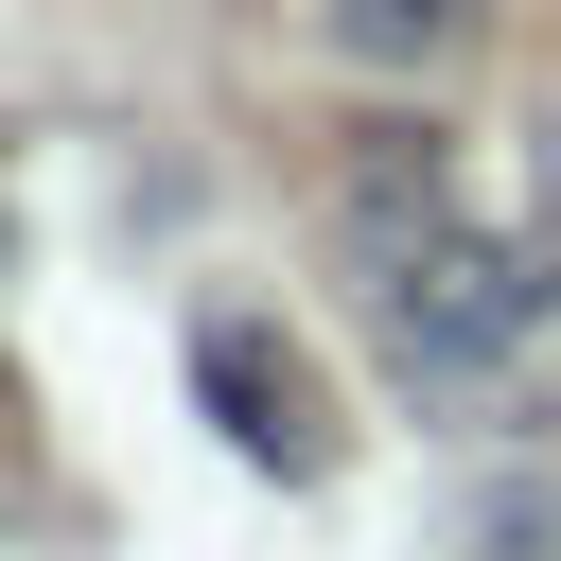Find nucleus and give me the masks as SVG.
I'll use <instances>...</instances> for the list:
<instances>
[{
  "label": "nucleus",
  "mask_w": 561,
  "mask_h": 561,
  "mask_svg": "<svg viewBox=\"0 0 561 561\" xmlns=\"http://www.w3.org/2000/svg\"><path fill=\"white\" fill-rule=\"evenodd\" d=\"M193 403H210V438L245 473H280V491L333 473V386H316V351L280 316H193Z\"/></svg>",
  "instance_id": "obj_2"
},
{
  "label": "nucleus",
  "mask_w": 561,
  "mask_h": 561,
  "mask_svg": "<svg viewBox=\"0 0 561 561\" xmlns=\"http://www.w3.org/2000/svg\"><path fill=\"white\" fill-rule=\"evenodd\" d=\"M333 228H351V280H368V333H386L403 386H491V368L543 333V298H561L543 245H508V228L456 210L438 140H368Z\"/></svg>",
  "instance_id": "obj_1"
},
{
  "label": "nucleus",
  "mask_w": 561,
  "mask_h": 561,
  "mask_svg": "<svg viewBox=\"0 0 561 561\" xmlns=\"http://www.w3.org/2000/svg\"><path fill=\"white\" fill-rule=\"evenodd\" d=\"M456 18H473V0H333V35H351L368 70H403V53H456Z\"/></svg>",
  "instance_id": "obj_3"
},
{
  "label": "nucleus",
  "mask_w": 561,
  "mask_h": 561,
  "mask_svg": "<svg viewBox=\"0 0 561 561\" xmlns=\"http://www.w3.org/2000/svg\"><path fill=\"white\" fill-rule=\"evenodd\" d=\"M456 561H561V508H491V526H473Z\"/></svg>",
  "instance_id": "obj_4"
},
{
  "label": "nucleus",
  "mask_w": 561,
  "mask_h": 561,
  "mask_svg": "<svg viewBox=\"0 0 561 561\" xmlns=\"http://www.w3.org/2000/svg\"><path fill=\"white\" fill-rule=\"evenodd\" d=\"M543 263H561V140H543Z\"/></svg>",
  "instance_id": "obj_5"
}]
</instances>
